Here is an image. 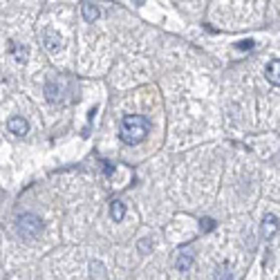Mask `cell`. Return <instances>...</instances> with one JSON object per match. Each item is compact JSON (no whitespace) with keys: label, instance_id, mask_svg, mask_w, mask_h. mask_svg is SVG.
<instances>
[{"label":"cell","instance_id":"1","mask_svg":"<svg viewBox=\"0 0 280 280\" xmlns=\"http://www.w3.org/2000/svg\"><path fill=\"white\" fill-rule=\"evenodd\" d=\"M148 134V119L142 114H128L121 121V130H119V137L123 144L128 146H137L146 139Z\"/></svg>","mask_w":280,"mask_h":280},{"label":"cell","instance_id":"2","mask_svg":"<svg viewBox=\"0 0 280 280\" xmlns=\"http://www.w3.org/2000/svg\"><path fill=\"white\" fill-rule=\"evenodd\" d=\"M16 231L25 240H34L43 231V220L34 213H23L21 218L16 220Z\"/></svg>","mask_w":280,"mask_h":280},{"label":"cell","instance_id":"3","mask_svg":"<svg viewBox=\"0 0 280 280\" xmlns=\"http://www.w3.org/2000/svg\"><path fill=\"white\" fill-rule=\"evenodd\" d=\"M278 226H280V222L278 218L273 213H267L262 218V222H260V235H262V240H271L273 235L278 233Z\"/></svg>","mask_w":280,"mask_h":280},{"label":"cell","instance_id":"4","mask_svg":"<svg viewBox=\"0 0 280 280\" xmlns=\"http://www.w3.org/2000/svg\"><path fill=\"white\" fill-rule=\"evenodd\" d=\"M43 47H45L47 52H59V50H63L61 34L56 32V30H52V27H47V30L43 32Z\"/></svg>","mask_w":280,"mask_h":280},{"label":"cell","instance_id":"5","mask_svg":"<svg viewBox=\"0 0 280 280\" xmlns=\"http://www.w3.org/2000/svg\"><path fill=\"white\" fill-rule=\"evenodd\" d=\"M264 76H267V81L271 85H276V88H280V61L273 59L267 63V67H264Z\"/></svg>","mask_w":280,"mask_h":280},{"label":"cell","instance_id":"6","mask_svg":"<svg viewBox=\"0 0 280 280\" xmlns=\"http://www.w3.org/2000/svg\"><path fill=\"white\" fill-rule=\"evenodd\" d=\"M7 128H9V132H14V134H27L30 123H27V119H23V117H12L7 121Z\"/></svg>","mask_w":280,"mask_h":280},{"label":"cell","instance_id":"7","mask_svg":"<svg viewBox=\"0 0 280 280\" xmlns=\"http://www.w3.org/2000/svg\"><path fill=\"white\" fill-rule=\"evenodd\" d=\"M81 14H83V18H85L88 23L99 21V16H101L99 7H96L94 3H83V7H81Z\"/></svg>","mask_w":280,"mask_h":280},{"label":"cell","instance_id":"8","mask_svg":"<svg viewBox=\"0 0 280 280\" xmlns=\"http://www.w3.org/2000/svg\"><path fill=\"white\" fill-rule=\"evenodd\" d=\"M110 215H112V222H121L125 218V204L121 200L110 202Z\"/></svg>","mask_w":280,"mask_h":280},{"label":"cell","instance_id":"9","mask_svg":"<svg viewBox=\"0 0 280 280\" xmlns=\"http://www.w3.org/2000/svg\"><path fill=\"white\" fill-rule=\"evenodd\" d=\"M9 52L14 54V59L18 63H27V56H30V50L23 45H18V43H9Z\"/></svg>","mask_w":280,"mask_h":280},{"label":"cell","instance_id":"10","mask_svg":"<svg viewBox=\"0 0 280 280\" xmlns=\"http://www.w3.org/2000/svg\"><path fill=\"white\" fill-rule=\"evenodd\" d=\"M191 264H193V253H191V251H186V253H180V255H177L175 267L180 269V271H188V269H191Z\"/></svg>","mask_w":280,"mask_h":280},{"label":"cell","instance_id":"11","mask_svg":"<svg viewBox=\"0 0 280 280\" xmlns=\"http://www.w3.org/2000/svg\"><path fill=\"white\" fill-rule=\"evenodd\" d=\"M90 273H92V278H105L108 276V273H105V267L101 262H96V260L90 264Z\"/></svg>","mask_w":280,"mask_h":280},{"label":"cell","instance_id":"12","mask_svg":"<svg viewBox=\"0 0 280 280\" xmlns=\"http://www.w3.org/2000/svg\"><path fill=\"white\" fill-rule=\"evenodd\" d=\"M200 229H202V233H211V231L215 229V220L213 218H202L200 220Z\"/></svg>","mask_w":280,"mask_h":280},{"label":"cell","instance_id":"13","mask_svg":"<svg viewBox=\"0 0 280 280\" xmlns=\"http://www.w3.org/2000/svg\"><path fill=\"white\" fill-rule=\"evenodd\" d=\"M137 249H139V253H148V251L153 249L151 240H148V238H142V240H139V244H137Z\"/></svg>","mask_w":280,"mask_h":280},{"label":"cell","instance_id":"14","mask_svg":"<svg viewBox=\"0 0 280 280\" xmlns=\"http://www.w3.org/2000/svg\"><path fill=\"white\" fill-rule=\"evenodd\" d=\"M235 47H238L240 52H249V50H253V47H255V43H253V41H249V38H247V41H240Z\"/></svg>","mask_w":280,"mask_h":280},{"label":"cell","instance_id":"15","mask_svg":"<svg viewBox=\"0 0 280 280\" xmlns=\"http://www.w3.org/2000/svg\"><path fill=\"white\" fill-rule=\"evenodd\" d=\"M215 278H233V273H231L229 267H220L218 271H215Z\"/></svg>","mask_w":280,"mask_h":280}]
</instances>
